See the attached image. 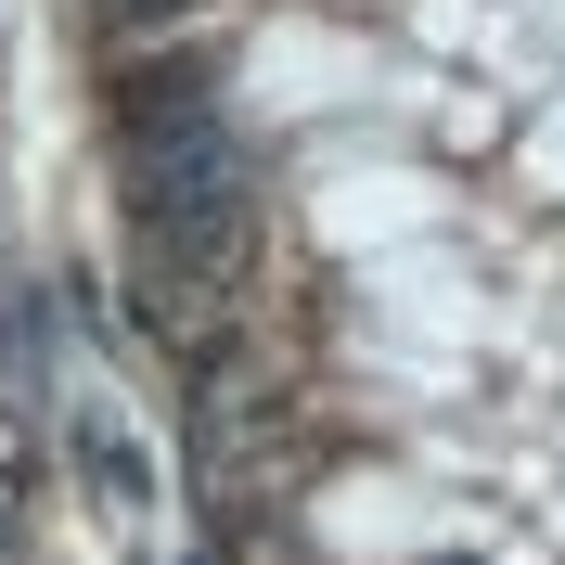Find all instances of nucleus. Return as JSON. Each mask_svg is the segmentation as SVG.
<instances>
[{"label": "nucleus", "instance_id": "1", "mask_svg": "<svg viewBox=\"0 0 565 565\" xmlns=\"http://www.w3.org/2000/svg\"><path fill=\"white\" fill-rule=\"evenodd\" d=\"M0 565H26V540H13V514H0Z\"/></svg>", "mask_w": 565, "mask_h": 565}]
</instances>
